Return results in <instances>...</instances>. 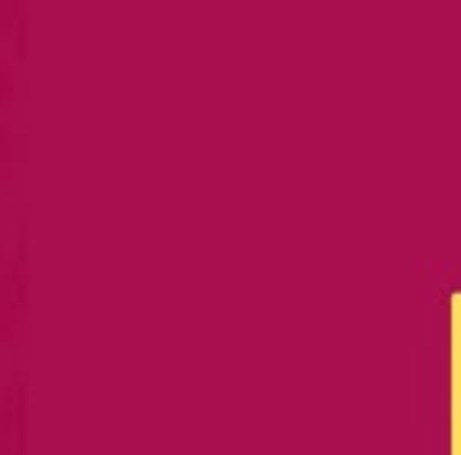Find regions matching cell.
Wrapping results in <instances>:
<instances>
[{"label": "cell", "mask_w": 461, "mask_h": 455, "mask_svg": "<svg viewBox=\"0 0 461 455\" xmlns=\"http://www.w3.org/2000/svg\"><path fill=\"white\" fill-rule=\"evenodd\" d=\"M448 455H461V291L448 301Z\"/></svg>", "instance_id": "obj_1"}]
</instances>
